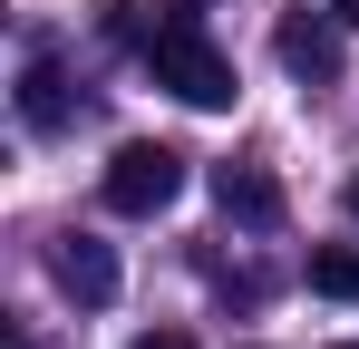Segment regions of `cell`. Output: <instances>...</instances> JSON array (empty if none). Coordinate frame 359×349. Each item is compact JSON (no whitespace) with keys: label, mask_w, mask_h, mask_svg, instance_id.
Returning <instances> with one entry per match:
<instances>
[{"label":"cell","mask_w":359,"mask_h":349,"mask_svg":"<svg viewBox=\"0 0 359 349\" xmlns=\"http://www.w3.org/2000/svg\"><path fill=\"white\" fill-rule=\"evenodd\" d=\"M146 68H156V88H175L184 107H233V58L214 49L194 20H165L146 39Z\"/></svg>","instance_id":"1"},{"label":"cell","mask_w":359,"mask_h":349,"mask_svg":"<svg viewBox=\"0 0 359 349\" xmlns=\"http://www.w3.org/2000/svg\"><path fill=\"white\" fill-rule=\"evenodd\" d=\"M175 194H184V156L175 146H146V136H136V146L107 156V214H136V224H146V214H165Z\"/></svg>","instance_id":"2"},{"label":"cell","mask_w":359,"mask_h":349,"mask_svg":"<svg viewBox=\"0 0 359 349\" xmlns=\"http://www.w3.org/2000/svg\"><path fill=\"white\" fill-rule=\"evenodd\" d=\"M340 29H350V20H340V10H282V29H272V49H282V68H292V78H311V88H330V78H340Z\"/></svg>","instance_id":"3"},{"label":"cell","mask_w":359,"mask_h":349,"mask_svg":"<svg viewBox=\"0 0 359 349\" xmlns=\"http://www.w3.org/2000/svg\"><path fill=\"white\" fill-rule=\"evenodd\" d=\"M49 272H59V291H68V301H88V310L117 301V252H107L97 233H68L59 252H49Z\"/></svg>","instance_id":"4"},{"label":"cell","mask_w":359,"mask_h":349,"mask_svg":"<svg viewBox=\"0 0 359 349\" xmlns=\"http://www.w3.org/2000/svg\"><path fill=\"white\" fill-rule=\"evenodd\" d=\"M214 204H224L233 224H252V233L282 224V184H272L262 165H214Z\"/></svg>","instance_id":"5"},{"label":"cell","mask_w":359,"mask_h":349,"mask_svg":"<svg viewBox=\"0 0 359 349\" xmlns=\"http://www.w3.org/2000/svg\"><path fill=\"white\" fill-rule=\"evenodd\" d=\"M20 116H29L39 136L68 126V68H59V58H29V68H20Z\"/></svg>","instance_id":"6"},{"label":"cell","mask_w":359,"mask_h":349,"mask_svg":"<svg viewBox=\"0 0 359 349\" xmlns=\"http://www.w3.org/2000/svg\"><path fill=\"white\" fill-rule=\"evenodd\" d=\"M311 291H330V301H359V252H350V242H320V252H311Z\"/></svg>","instance_id":"7"},{"label":"cell","mask_w":359,"mask_h":349,"mask_svg":"<svg viewBox=\"0 0 359 349\" xmlns=\"http://www.w3.org/2000/svg\"><path fill=\"white\" fill-rule=\"evenodd\" d=\"M136 349H194V340H184V330H146Z\"/></svg>","instance_id":"8"},{"label":"cell","mask_w":359,"mask_h":349,"mask_svg":"<svg viewBox=\"0 0 359 349\" xmlns=\"http://www.w3.org/2000/svg\"><path fill=\"white\" fill-rule=\"evenodd\" d=\"M330 10H340V20H350V29H359V0H330Z\"/></svg>","instance_id":"9"},{"label":"cell","mask_w":359,"mask_h":349,"mask_svg":"<svg viewBox=\"0 0 359 349\" xmlns=\"http://www.w3.org/2000/svg\"><path fill=\"white\" fill-rule=\"evenodd\" d=\"M350 214H359V174H350Z\"/></svg>","instance_id":"10"},{"label":"cell","mask_w":359,"mask_h":349,"mask_svg":"<svg viewBox=\"0 0 359 349\" xmlns=\"http://www.w3.org/2000/svg\"><path fill=\"white\" fill-rule=\"evenodd\" d=\"M330 349H359V340H330Z\"/></svg>","instance_id":"11"}]
</instances>
